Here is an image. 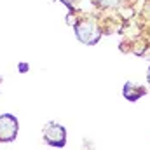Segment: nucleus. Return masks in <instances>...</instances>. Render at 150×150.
Wrapping results in <instances>:
<instances>
[{"instance_id": "7", "label": "nucleus", "mask_w": 150, "mask_h": 150, "mask_svg": "<svg viewBox=\"0 0 150 150\" xmlns=\"http://www.w3.org/2000/svg\"><path fill=\"white\" fill-rule=\"evenodd\" d=\"M18 70H19V72H26V70H28V65H26V63H21V65L18 67Z\"/></svg>"}, {"instance_id": "5", "label": "nucleus", "mask_w": 150, "mask_h": 150, "mask_svg": "<svg viewBox=\"0 0 150 150\" xmlns=\"http://www.w3.org/2000/svg\"><path fill=\"white\" fill-rule=\"evenodd\" d=\"M96 4L100 7H113V5L119 4V0H96Z\"/></svg>"}, {"instance_id": "6", "label": "nucleus", "mask_w": 150, "mask_h": 150, "mask_svg": "<svg viewBox=\"0 0 150 150\" xmlns=\"http://www.w3.org/2000/svg\"><path fill=\"white\" fill-rule=\"evenodd\" d=\"M67 7H70V9H74V7H77V4L80 2V0H61Z\"/></svg>"}, {"instance_id": "1", "label": "nucleus", "mask_w": 150, "mask_h": 150, "mask_svg": "<svg viewBox=\"0 0 150 150\" xmlns=\"http://www.w3.org/2000/svg\"><path fill=\"white\" fill-rule=\"evenodd\" d=\"M75 33H77V37H79L80 42L89 44V45L96 44V42L100 40V37H101V32H100L98 25H96L94 19H91V18L80 19V21L75 25Z\"/></svg>"}, {"instance_id": "4", "label": "nucleus", "mask_w": 150, "mask_h": 150, "mask_svg": "<svg viewBox=\"0 0 150 150\" xmlns=\"http://www.w3.org/2000/svg\"><path fill=\"white\" fill-rule=\"evenodd\" d=\"M138 86H134V84H131V82H127L126 86H124V96L127 98V100H131V101H136V100H140L143 94H145V89L143 87H140L138 91H134Z\"/></svg>"}, {"instance_id": "8", "label": "nucleus", "mask_w": 150, "mask_h": 150, "mask_svg": "<svg viewBox=\"0 0 150 150\" xmlns=\"http://www.w3.org/2000/svg\"><path fill=\"white\" fill-rule=\"evenodd\" d=\"M149 82H150V70H149Z\"/></svg>"}, {"instance_id": "2", "label": "nucleus", "mask_w": 150, "mask_h": 150, "mask_svg": "<svg viewBox=\"0 0 150 150\" xmlns=\"http://www.w3.org/2000/svg\"><path fill=\"white\" fill-rule=\"evenodd\" d=\"M44 140L49 145H52V147H65V143H67V131H65L63 126L51 122L44 129Z\"/></svg>"}, {"instance_id": "3", "label": "nucleus", "mask_w": 150, "mask_h": 150, "mask_svg": "<svg viewBox=\"0 0 150 150\" xmlns=\"http://www.w3.org/2000/svg\"><path fill=\"white\" fill-rule=\"evenodd\" d=\"M18 134V120L11 113L0 117V142H12Z\"/></svg>"}]
</instances>
